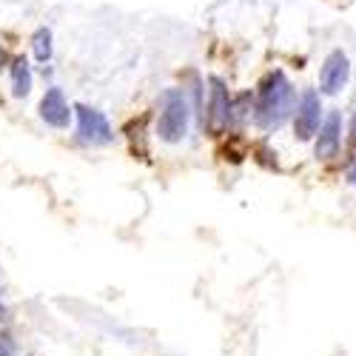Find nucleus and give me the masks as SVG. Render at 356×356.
I'll return each instance as SVG.
<instances>
[{
	"instance_id": "1",
	"label": "nucleus",
	"mask_w": 356,
	"mask_h": 356,
	"mask_svg": "<svg viewBox=\"0 0 356 356\" xmlns=\"http://www.w3.org/2000/svg\"><path fill=\"white\" fill-rule=\"evenodd\" d=\"M293 108V86L282 69H274L265 74L257 92V106H254V120L262 131H277Z\"/></svg>"
},
{
	"instance_id": "2",
	"label": "nucleus",
	"mask_w": 356,
	"mask_h": 356,
	"mask_svg": "<svg viewBox=\"0 0 356 356\" xmlns=\"http://www.w3.org/2000/svg\"><path fill=\"white\" fill-rule=\"evenodd\" d=\"M191 126V103L186 88H168L160 100V117H157V137L163 143H183Z\"/></svg>"
},
{
	"instance_id": "3",
	"label": "nucleus",
	"mask_w": 356,
	"mask_h": 356,
	"mask_svg": "<svg viewBox=\"0 0 356 356\" xmlns=\"http://www.w3.org/2000/svg\"><path fill=\"white\" fill-rule=\"evenodd\" d=\"M77 111V137L83 143H92V145H111L114 143V131L108 117L97 108H88V106H74Z\"/></svg>"
},
{
	"instance_id": "4",
	"label": "nucleus",
	"mask_w": 356,
	"mask_h": 356,
	"mask_svg": "<svg viewBox=\"0 0 356 356\" xmlns=\"http://www.w3.org/2000/svg\"><path fill=\"white\" fill-rule=\"evenodd\" d=\"M319 117H322V97L316 88L302 92L300 103H296V114H293V134L296 140H311L319 131Z\"/></svg>"
},
{
	"instance_id": "5",
	"label": "nucleus",
	"mask_w": 356,
	"mask_h": 356,
	"mask_svg": "<svg viewBox=\"0 0 356 356\" xmlns=\"http://www.w3.org/2000/svg\"><path fill=\"white\" fill-rule=\"evenodd\" d=\"M348 77H350V60L342 49H334L325 63L319 69V88L322 95H339L342 88L348 86Z\"/></svg>"
},
{
	"instance_id": "6",
	"label": "nucleus",
	"mask_w": 356,
	"mask_h": 356,
	"mask_svg": "<svg viewBox=\"0 0 356 356\" xmlns=\"http://www.w3.org/2000/svg\"><path fill=\"white\" fill-rule=\"evenodd\" d=\"M40 117H43V123L51 126V129H69L72 123V106L63 95V88H46V95L40 100Z\"/></svg>"
},
{
	"instance_id": "7",
	"label": "nucleus",
	"mask_w": 356,
	"mask_h": 356,
	"mask_svg": "<svg viewBox=\"0 0 356 356\" xmlns=\"http://www.w3.org/2000/svg\"><path fill=\"white\" fill-rule=\"evenodd\" d=\"M209 83H211V97H209V129H211L214 134H220V131H225L228 123H231V108H234V103H231V95H228V88H225V83H222L220 77H211Z\"/></svg>"
},
{
	"instance_id": "8",
	"label": "nucleus",
	"mask_w": 356,
	"mask_h": 356,
	"mask_svg": "<svg viewBox=\"0 0 356 356\" xmlns=\"http://www.w3.org/2000/svg\"><path fill=\"white\" fill-rule=\"evenodd\" d=\"M339 145H342V114L331 111L319 126V134H316V143H314V154H316V160H331V157H337Z\"/></svg>"
},
{
	"instance_id": "9",
	"label": "nucleus",
	"mask_w": 356,
	"mask_h": 356,
	"mask_svg": "<svg viewBox=\"0 0 356 356\" xmlns=\"http://www.w3.org/2000/svg\"><path fill=\"white\" fill-rule=\"evenodd\" d=\"M35 86V74H32V66H29L26 57H17L12 63V95L15 97H26L32 92Z\"/></svg>"
},
{
	"instance_id": "10",
	"label": "nucleus",
	"mask_w": 356,
	"mask_h": 356,
	"mask_svg": "<svg viewBox=\"0 0 356 356\" xmlns=\"http://www.w3.org/2000/svg\"><path fill=\"white\" fill-rule=\"evenodd\" d=\"M32 49H35V57L40 63H49L51 60V54H54V46H51V32L46 26H40L35 38H32Z\"/></svg>"
},
{
	"instance_id": "11",
	"label": "nucleus",
	"mask_w": 356,
	"mask_h": 356,
	"mask_svg": "<svg viewBox=\"0 0 356 356\" xmlns=\"http://www.w3.org/2000/svg\"><path fill=\"white\" fill-rule=\"evenodd\" d=\"M0 356H20L17 342L9 339V337H0Z\"/></svg>"
},
{
	"instance_id": "12",
	"label": "nucleus",
	"mask_w": 356,
	"mask_h": 356,
	"mask_svg": "<svg viewBox=\"0 0 356 356\" xmlns=\"http://www.w3.org/2000/svg\"><path fill=\"white\" fill-rule=\"evenodd\" d=\"M350 148L356 152V114L350 117Z\"/></svg>"
},
{
	"instance_id": "13",
	"label": "nucleus",
	"mask_w": 356,
	"mask_h": 356,
	"mask_svg": "<svg viewBox=\"0 0 356 356\" xmlns=\"http://www.w3.org/2000/svg\"><path fill=\"white\" fill-rule=\"evenodd\" d=\"M348 183H350V186L356 188V163H353V165L348 168Z\"/></svg>"
}]
</instances>
